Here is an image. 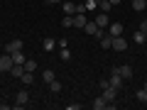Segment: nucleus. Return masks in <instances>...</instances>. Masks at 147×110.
<instances>
[{
  "instance_id": "nucleus-1",
  "label": "nucleus",
  "mask_w": 147,
  "mask_h": 110,
  "mask_svg": "<svg viewBox=\"0 0 147 110\" xmlns=\"http://www.w3.org/2000/svg\"><path fill=\"white\" fill-rule=\"evenodd\" d=\"M27 103H30V93H27V91H17V95H15V105H12V108H25Z\"/></svg>"
},
{
  "instance_id": "nucleus-2",
  "label": "nucleus",
  "mask_w": 147,
  "mask_h": 110,
  "mask_svg": "<svg viewBox=\"0 0 147 110\" xmlns=\"http://www.w3.org/2000/svg\"><path fill=\"white\" fill-rule=\"evenodd\" d=\"M84 32H86V34H91V37H100V34H103V30H100V27L96 25V22H86Z\"/></svg>"
},
{
  "instance_id": "nucleus-3",
  "label": "nucleus",
  "mask_w": 147,
  "mask_h": 110,
  "mask_svg": "<svg viewBox=\"0 0 147 110\" xmlns=\"http://www.w3.org/2000/svg\"><path fill=\"white\" fill-rule=\"evenodd\" d=\"M110 49H115V52H125V49H127V42H125V37H113V47H110Z\"/></svg>"
},
{
  "instance_id": "nucleus-4",
  "label": "nucleus",
  "mask_w": 147,
  "mask_h": 110,
  "mask_svg": "<svg viewBox=\"0 0 147 110\" xmlns=\"http://www.w3.org/2000/svg\"><path fill=\"white\" fill-rule=\"evenodd\" d=\"M100 95H103V98L108 100V103H115V95H118V88H113V86H105V88H103V93H100Z\"/></svg>"
},
{
  "instance_id": "nucleus-5",
  "label": "nucleus",
  "mask_w": 147,
  "mask_h": 110,
  "mask_svg": "<svg viewBox=\"0 0 147 110\" xmlns=\"http://www.w3.org/2000/svg\"><path fill=\"white\" fill-rule=\"evenodd\" d=\"M123 81H125V78H123L120 73L115 71V66H113V73H110V81H108V83L113 86V88H120V86H123Z\"/></svg>"
},
{
  "instance_id": "nucleus-6",
  "label": "nucleus",
  "mask_w": 147,
  "mask_h": 110,
  "mask_svg": "<svg viewBox=\"0 0 147 110\" xmlns=\"http://www.w3.org/2000/svg\"><path fill=\"white\" fill-rule=\"evenodd\" d=\"M12 68V54H3L0 56V71H10Z\"/></svg>"
},
{
  "instance_id": "nucleus-7",
  "label": "nucleus",
  "mask_w": 147,
  "mask_h": 110,
  "mask_svg": "<svg viewBox=\"0 0 147 110\" xmlns=\"http://www.w3.org/2000/svg\"><path fill=\"white\" fill-rule=\"evenodd\" d=\"M93 22L100 27V30H105V27L110 25V17H108V12H100V15H96V20H93Z\"/></svg>"
},
{
  "instance_id": "nucleus-8",
  "label": "nucleus",
  "mask_w": 147,
  "mask_h": 110,
  "mask_svg": "<svg viewBox=\"0 0 147 110\" xmlns=\"http://www.w3.org/2000/svg\"><path fill=\"white\" fill-rule=\"evenodd\" d=\"M22 47H25V44H22V39H12L10 44H5V54H12V52H20Z\"/></svg>"
},
{
  "instance_id": "nucleus-9",
  "label": "nucleus",
  "mask_w": 147,
  "mask_h": 110,
  "mask_svg": "<svg viewBox=\"0 0 147 110\" xmlns=\"http://www.w3.org/2000/svg\"><path fill=\"white\" fill-rule=\"evenodd\" d=\"M86 12H76V15H74V27H79V30H84L86 27Z\"/></svg>"
},
{
  "instance_id": "nucleus-10",
  "label": "nucleus",
  "mask_w": 147,
  "mask_h": 110,
  "mask_svg": "<svg viewBox=\"0 0 147 110\" xmlns=\"http://www.w3.org/2000/svg\"><path fill=\"white\" fill-rule=\"evenodd\" d=\"M108 34L110 37H120L123 34V25H120V22H110V25H108Z\"/></svg>"
},
{
  "instance_id": "nucleus-11",
  "label": "nucleus",
  "mask_w": 147,
  "mask_h": 110,
  "mask_svg": "<svg viewBox=\"0 0 147 110\" xmlns=\"http://www.w3.org/2000/svg\"><path fill=\"white\" fill-rule=\"evenodd\" d=\"M115 71L120 73L125 81H127V78H132V66H127V64H123V66H115Z\"/></svg>"
},
{
  "instance_id": "nucleus-12",
  "label": "nucleus",
  "mask_w": 147,
  "mask_h": 110,
  "mask_svg": "<svg viewBox=\"0 0 147 110\" xmlns=\"http://www.w3.org/2000/svg\"><path fill=\"white\" fill-rule=\"evenodd\" d=\"M108 105H110V103H108V100L103 98V95H98V98H93V108H96V110H105Z\"/></svg>"
},
{
  "instance_id": "nucleus-13",
  "label": "nucleus",
  "mask_w": 147,
  "mask_h": 110,
  "mask_svg": "<svg viewBox=\"0 0 147 110\" xmlns=\"http://www.w3.org/2000/svg\"><path fill=\"white\" fill-rule=\"evenodd\" d=\"M98 39H100V47H103V49H110V47H113V37H110V34H105V32L98 37Z\"/></svg>"
},
{
  "instance_id": "nucleus-14",
  "label": "nucleus",
  "mask_w": 147,
  "mask_h": 110,
  "mask_svg": "<svg viewBox=\"0 0 147 110\" xmlns=\"http://www.w3.org/2000/svg\"><path fill=\"white\" fill-rule=\"evenodd\" d=\"M54 47H57V42H54L52 37H44L42 39V49L44 52H54Z\"/></svg>"
},
{
  "instance_id": "nucleus-15",
  "label": "nucleus",
  "mask_w": 147,
  "mask_h": 110,
  "mask_svg": "<svg viewBox=\"0 0 147 110\" xmlns=\"http://www.w3.org/2000/svg\"><path fill=\"white\" fill-rule=\"evenodd\" d=\"M10 73H12V76H15V78H20L22 73H25V64H12Z\"/></svg>"
},
{
  "instance_id": "nucleus-16",
  "label": "nucleus",
  "mask_w": 147,
  "mask_h": 110,
  "mask_svg": "<svg viewBox=\"0 0 147 110\" xmlns=\"http://www.w3.org/2000/svg\"><path fill=\"white\" fill-rule=\"evenodd\" d=\"M25 61H27V56L22 54V49L20 52H12V64H25Z\"/></svg>"
},
{
  "instance_id": "nucleus-17",
  "label": "nucleus",
  "mask_w": 147,
  "mask_h": 110,
  "mask_svg": "<svg viewBox=\"0 0 147 110\" xmlns=\"http://www.w3.org/2000/svg\"><path fill=\"white\" fill-rule=\"evenodd\" d=\"M64 5V15H76V5L74 3H61Z\"/></svg>"
},
{
  "instance_id": "nucleus-18",
  "label": "nucleus",
  "mask_w": 147,
  "mask_h": 110,
  "mask_svg": "<svg viewBox=\"0 0 147 110\" xmlns=\"http://www.w3.org/2000/svg\"><path fill=\"white\" fill-rule=\"evenodd\" d=\"M42 78L47 81V83H52V81L57 78V76H54V71H52V68H44V71H42Z\"/></svg>"
},
{
  "instance_id": "nucleus-19",
  "label": "nucleus",
  "mask_w": 147,
  "mask_h": 110,
  "mask_svg": "<svg viewBox=\"0 0 147 110\" xmlns=\"http://www.w3.org/2000/svg\"><path fill=\"white\" fill-rule=\"evenodd\" d=\"M132 7H135L137 12H142V10L147 7V0H132Z\"/></svg>"
},
{
  "instance_id": "nucleus-20",
  "label": "nucleus",
  "mask_w": 147,
  "mask_h": 110,
  "mask_svg": "<svg viewBox=\"0 0 147 110\" xmlns=\"http://www.w3.org/2000/svg\"><path fill=\"white\" fill-rule=\"evenodd\" d=\"M98 7H100V12H110V7H113V5H110L108 0H98Z\"/></svg>"
},
{
  "instance_id": "nucleus-21",
  "label": "nucleus",
  "mask_w": 147,
  "mask_h": 110,
  "mask_svg": "<svg viewBox=\"0 0 147 110\" xmlns=\"http://www.w3.org/2000/svg\"><path fill=\"white\" fill-rule=\"evenodd\" d=\"M61 27H74V15H64V20H61Z\"/></svg>"
},
{
  "instance_id": "nucleus-22",
  "label": "nucleus",
  "mask_w": 147,
  "mask_h": 110,
  "mask_svg": "<svg viewBox=\"0 0 147 110\" xmlns=\"http://www.w3.org/2000/svg\"><path fill=\"white\" fill-rule=\"evenodd\" d=\"M49 88H52V93H59V91H61V83H59V81L54 78L52 83H49Z\"/></svg>"
},
{
  "instance_id": "nucleus-23",
  "label": "nucleus",
  "mask_w": 147,
  "mask_h": 110,
  "mask_svg": "<svg viewBox=\"0 0 147 110\" xmlns=\"http://www.w3.org/2000/svg\"><path fill=\"white\" fill-rule=\"evenodd\" d=\"M137 100H140V103H147V91H145V88L137 91Z\"/></svg>"
},
{
  "instance_id": "nucleus-24",
  "label": "nucleus",
  "mask_w": 147,
  "mask_h": 110,
  "mask_svg": "<svg viewBox=\"0 0 147 110\" xmlns=\"http://www.w3.org/2000/svg\"><path fill=\"white\" fill-rule=\"evenodd\" d=\"M84 5H86V10H96L98 7V0H86Z\"/></svg>"
},
{
  "instance_id": "nucleus-25",
  "label": "nucleus",
  "mask_w": 147,
  "mask_h": 110,
  "mask_svg": "<svg viewBox=\"0 0 147 110\" xmlns=\"http://www.w3.org/2000/svg\"><path fill=\"white\" fill-rule=\"evenodd\" d=\"M135 42H137V44H142V42H147V39H145V32H140V30L135 32Z\"/></svg>"
},
{
  "instance_id": "nucleus-26",
  "label": "nucleus",
  "mask_w": 147,
  "mask_h": 110,
  "mask_svg": "<svg viewBox=\"0 0 147 110\" xmlns=\"http://www.w3.org/2000/svg\"><path fill=\"white\" fill-rule=\"evenodd\" d=\"M34 68H37V64L27 59V61H25V71H32V73H34Z\"/></svg>"
},
{
  "instance_id": "nucleus-27",
  "label": "nucleus",
  "mask_w": 147,
  "mask_h": 110,
  "mask_svg": "<svg viewBox=\"0 0 147 110\" xmlns=\"http://www.w3.org/2000/svg\"><path fill=\"white\" fill-rule=\"evenodd\" d=\"M61 59H64V61H69V59H71V52H69V49H66V47H64V49H61Z\"/></svg>"
},
{
  "instance_id": "nucleus-28",
  "label": "nucleus",
  "mask_w": 147,
  "mask_h": 110,
  "mask_svg": "<svg viewBox=\"0 0 147 110\" xmlns=\"http://www.w3.org/2000/svg\"><path fill=\"white\" fill-rule=\"evenodd\" d=\"M79 108H81L79 103H69V105H66V110H79Z\"/></svg>"
},
{
  "instance_id": "nucleus-29",
  "label": "nucleus",
  "mask_w": 147,
  "mask_h": 110,
  "mask_svg": "<svg viewBox=\"0 0 147 110\" xmlns=\"http://www.w3.org/2000/svg\"><path fill=\"white\" fill-rule=\"evenodd\" d=\"M44 3H47V5H61L64 0H44Z\"/></svg>"
},
{
  "instance_id": "nucleus-30",
  "label": "nucleus",
  "mask_w": 147,
  "mask_h": 110,
  "mask_svg": "<svg viewBox=\"0 0 147 110\" xmlns=\"http://www.w3.org/2000/svg\"><path fill=\"white\" fill-rule=\"evenodd\" d=\"M137 30H140V32H147V20H142V22H140V27H137Z\"/></svg>"
},
{
  "instance_id": "nucleus-31",
  "label": "nucleus",
  "mask_w": 147,
  "mask_h": 110,
  "mask_svg": "<svg viewBox=\"0 0 147 110\" xmlns=\"http://www.w3.org/2000/svg\"><path fill=\"white\" fill-rule=\"evenodd\" d=\"M108 3H110V5H118V3H120V0H108Z\"/></svg>"
},
{
  "instance_id": "nucleus-32",
  "label": "nucleus",
  "mask_w": 147,
  "mask_h": 110,
  "mask_svg": "<svg viewBox=\"0 0 147 110\" xmlns=\"http://www.w3.org/2000/svg\"><path fill=\"white\" fill-rule=\"evenodd\" d=\"M142 88H145V91H147V81H145V86H142Z\"/></svg>"
},
{
  "instance_id": "nucleus-33",
  "label": "nucleus",
  "mask_w": 147,
  "mask_h": 110,
  "mask_svg": "<svg viewBox=\"0 0 147 110\" xmlns=\"http://www.w3.org/2000/svg\"><path fill=\"white\" fill-rule=\"evenodd\" d=\"M145 39H147V32H145Z\"/></svg>"
}]
</instances>
